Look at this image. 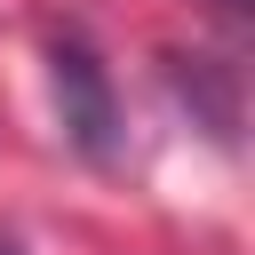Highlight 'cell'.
<instances>
[{"mask_svg":"<svg viewBox=\"0 0 255 255\" xmlns=\"http://www.w3.org/2000/svg\"><path fill=\"white\" fill-rule=\"evenodd\" d=\"M48 88H56L64 143H72L80 159H112V151H120V96H112L104 56H96L80 32H56V40H48Z\"/></svg>","mask_w":255,"mask_h":255,"instance_id":"6da1fadb","label":"cell"},{"mask_svg":"<svg viewBox=\"0 0 255 255\" xmlns=\"http://www.w3.org/2000/svg\"><path fill=\"white\" fill-rule=\"evenodd\" d=\"M207 8H215L223 24H247V0H207Z\"/></svg>","mask_w":255,"mask_h":255,"instance_id":"7a4b0ae2","label":"cell"}]
</instances>
